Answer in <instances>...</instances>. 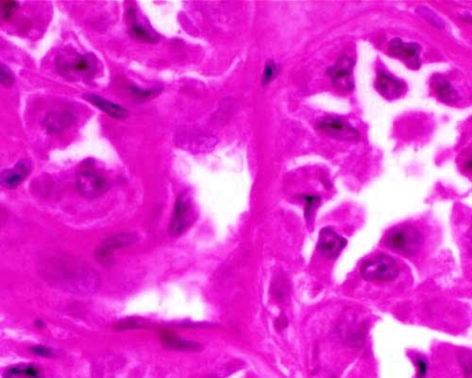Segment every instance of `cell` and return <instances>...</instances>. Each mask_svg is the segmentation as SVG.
Instances as JSON below:
<instances>
[{
    "instance_id": "obj_1",
    "label": "cell",
    "mask_w": 472,
    "mask_h": 378,
    "mask_svg": "<svg viewBox=\"0 0 472 378\" xmlns=\"http://www.w3.org/2000/svg\"><path fill=\"white\" fill-rule=\"evenodd\" d=\"M440 239V234L432 229L416 222H407L390 229L383 242L392 252L419 265L437 250Z\"/></svg>"
},
{
    "instance_id": "obj_2",
    "label": "cell",
    "mask_w": 472,
    "mask_h": 378,
    "mask_svg": "<svg viewBox=\"0 0 472 378\" xmlns=\"http://www.w3.org/2000/svg\"><path fill=\"white\" fill-rule=\"evenodd\" d=\"M361 275L369 282L392 283L402 275H410L408 267L401 264L393 256L379 253L364 262Z\"/></svg>"
},
{
    "instance_id": "obj_3",
    "label": "cell",
    "mask_w": 472,
    "mask_h": 378,
    "mask_svg": "<svg viewBox=\"0 0 472 378\" xmlns=\"http://www.w3.org/2000/svg\"><path fill=\"white\" fill-rule=\"evenodd\" d=\"M56 61L58 70L66 77H89L95 73L96 60L91 54H60Z\"/></svg>"
},
{
    "instance_id": "obj_4",
    "label": "cell",
    "mask_w": 472,
    "mask_h": 378,
    "mask_svg": "<svg viewBox=\"0 0 472 378\" xmlns=\"http://www.w3.org/2000/svg\"><path fill=\"white\" fill-rule=\"evenodd\" d=\"M195 211L191 198L184 191L177 199L172 220L170 225L171 236H181L194 222Z\"/></svg>"
},
{
    "instance_id": "obj_5",
    "label": "cell",
    "mask_w": 472,
    "mask_h": 378,
    "mask_svg": "<svg viewBox=\"0 0 472 378\" xmlns=\"http://www.w3.org/2000/svg\"><path fill=\"white\" fill-rule=\"evenodd\" d=\"M77 189L85 198L101 197L109 189L106 179L93 170H84L77 175Z\"/></svg>"
},
{
    "instance_id": "obj_6",
    "label": "cell",
    "mask_w": 472,
    "mask_h": 378,
    "mask_svg": "<svg viewBox=\"0 0 472 378\" xmlns=\"http://www.w3.org/2000/svg\"><path fill=\"white\" fill-rule=\"evenodd\" d=\"M346 245L347 240L336 234L333 229L324 228L320 231L317 250L324 258H338Z\"/></svg>"
},
{
    "instance_id": "obj_7",
    "label": "cell",
    "mask_w": 472,
    "mask_h": 378,
    "mask_svg": "<svg viewBox=\"0 0 472 378\" xmlns=\"http://www.w3.org/2000/svg\"><path fill=\"white\" fill-rule=\"evenodd\" d=\"M319 129L333 139L352 141L359 137V132L340 118H325L319 122Z\"/></svg>"
},
{
    "instance_id": "obj_8",
    "label": "cell",
    "mask_w": 472,
    "mask_h": 378,
    "mask_svg": "<svg viewBox=\"0 0 472 378\" xmlns=\"http://www.w3.org/2000/svg\"><path fill=\"white\" fill-rule=\"evenodd\" d=\"M419 51L418 44L402 42L400 38L392 40L389 44V51L393 56L404 61L409 68L418 70L419 68Z\"/></svg>"
},
{
    "instance_id": "obj_9",
    "label": "cell",
    "mask_w": 472,
    "mask_h": 378,
    "mask_svg": "<svg viewBox=\"0 0 472 378\" xmlns=\"http://www.w3.org/2000/svg\"><path fill=\"white\" fill-rule=\"evenodd\" d=\"M353 61L350 58L344 56L338 60L331 68L329 73L332 77L333 84L338 89L343 91H350L352 89V82L350 78V71H352Z\"/></svg>"
},
{
    "instance_id": "obj_10",
    "label": "cell",
    "mask_w": 472,
    "mask_h": 378,
    "mask_svg": "<svg viewBox=\"0 0 472 378\" xmlns=\"http://www.w3.org/2000/svg\"><path fill=\"white\" fill-rule=\"evenodd\" d=\"M30 172V162L27 160H21L13 168L2 171L0 176L2 187L8 189H15L29 176Z\"/></svg>"
},
{
    "instance_id": "obj_11",
    "label": "cell",
    "mask_w": 472,
    "mask_h": 378,
    "mask_svg": "<svg viewBox=\"0 0 472 378\" xmlns=\"http://www.w3.org/2000/svg\"><path fill=\"white\" fill-rule=\"evenodd\" d=\"M135 241H136V236L132 234L123 233L113 236L105 240L103 244H101V248L96 252V256H98V260H106L113 251L118 249V248L129 246V245L134 244Z\"/></svg>"
},
{
    "instance_id": "obj_12",
    "label": "cell",
    "mask_w": 472,
    "mask_h": 378,
    "mask_svg": "<svg viewBox=\"0 0 472 378\" xmlns=\"http://www.w3.org/2000/svg\"><path fill=\"white\" fill-rule=\"evenodd\" d=\"M377 88L385 98L394 99L404 93V84L393 76L380 71L377 76Z\"/></svg>"
},
{
    "instance_id": "obj_13",
    "label": "cell",
    "mask_w": 472,
    "mask_h": 378,
    "mask_svg": "<svg viewBox=\"0 0 472 378\" xmlns=\"http://www.w3.org/2000/svg\"><path fill=\"white\" fill-rule=\"evenodd\" d=\"M87 101H89L94 106L98 107L101 111L106 113L110 117L115 118H125L128 115L127 109L123 108L122 106H118L114 102L107 101L104 98H101L98 95H87Z\"/></svg>"
},
{
    "instance_id": "obj_14",
    "label": "cell",
    "mask_w": 472,
    "mask_h": 378,
    "mask_svg": "<svg viewBox=\"0 0 472 378\" xmlns=\"http://www.w3.org/2000/svg\"><path fill=\"white\" fill-rule=\"evenodd\" d=\"M435 90H437L438 95L441 101L449 102V103L457 101L458 98L457 92L452 88L449 82H447L445 79L438 77V78H435Z\"/></svg>"
},
{
    "instance_id": "obj_15",
    "label": "cell",
    "mask_w": 472,
    "mask_h": 378,
    "mask_svg": "<svg viewBox=\"0 0 472 378\" xmlns=\"http://www.w3.org/2000/svg\"><path fill=\"white\" fill-rule=\"evenodd\" d=\"M129 18L131 20V32L134 37L145 41V42H155V38L151 35V33L147 29H145L142 25L137 23L134 10L129 11Z\"/></svg>"
},
{
    "instance_id": "obj_16",
    "label": "cell",
    "mask_w": 472,
    "mask_h": 378,
    "mask_svg": "<svg viewBox=\"0 0 472 378\" xmlns=\"http://www.w3.org/2000/svg\"><path fill=\"white\" fill-rule=\"evenodd\" d=\"M5 377L40 378V372L39 370L36 368L35 366L20 365L13 367V368L8 370Z\"/></svg>"
},
{
    "instance_id": "obj_17",
    "label": "cell",
    "mask_w": 472,
    "mask_h": 378,
    "mask_svg": "<svg viewBox=\"0 0 472 378\" xmlns=\"http://www.w3.org/2000/svg\"><path fill=\"white\" fill-rule=\"evenodd\" d=\"M165 344H168L170 348L181 350V351H195L200 348V346L195 342L179 341L175 338L167 339Z\"/></svg>"
},
{
    "instance_id": "obj_18",
    "label": "cell",
    "mask_w": 472,
    "mask_h": 378,
    "mask_svg": "<svg viewBox=\"0 0 472 378\" xmlns=\"http://www.w3.org/2000/svg\"><path fill=\"white\" fill-rule=\"evenodd\" d=\"M0 79H1V84L2 85H4V87H12L13 84V76L6 65H1V70H0Z\"/></svg>"
},
{
    "instance_id": "obj_19",
    "label": "cell",
    "mask_w": 472,
    "mask_h": 378,
    "mask_svg": "<svg viewBox=\"0 0 472 378\" xmlns=\"http://www.w3.org/2000/svg\"><path fill=\"white\" fill-rule=\"evenodd\" d=\"M1 5L2 15H4L5 18H9L10 15H12L13 11H15L16 7L18 6V2L15 1L1 2Z\"/></svg>"
},
{
    "instance_id": "obj_20",
    "label": "cell",
    "mask_w": 472,
    "mask_h": 378,
    "mask_svg": "<svg viewBox=\"0 0 472 378\" xmlns=\"http://www.w3.org/2000/svg\"><path fill=\"white\" fill-rule=\"evenodd\" d=\"M276 73V65L273 62H269L267 63L266 70H264L263 82L264 84H267L273 79Z\"/></svg>"
},
{
    "instance_id": "obj_21",
    "label": "cell",
    "mask_w": 472,
    "mask_h": 378,
    "mask_svg": "<svg viewBox=\"0 0 472 378\" xmlns=\"http://www.w3.org/2000/svg\"><path fill=\"white\" fill-rule=\"evenodd\" d=\"M33 353V354L40 355V357H51L52 355V351L51 349L46 348V347L44 346H36L33 347L32 350H30Z\"/></svg>"
},
{
    "instance_id": "obj_22",
    "label": "cell",
    "mask_w": 472,
    "mask_h": 378,
    "mask_svg": "<svg viewBox=\"0 0 472 378\" xmlns=\"http://www.w3.org/2000/svg\"><path fill=\"white\" fill-rule=\"evenodd\" d=\"M468 167L471 168V170H472V161L468 163Z\"/></svg>"
}]
</instances>
